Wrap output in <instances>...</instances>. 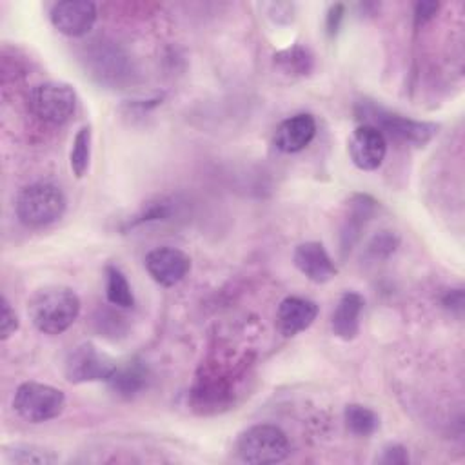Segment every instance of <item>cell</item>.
<instances>
[{
    "instance_id": "83f0119b",
    "label": "cell",
    "mask_w": 465,
    "mask_h": 465,
    "mask_svg": "<svg viewBox=\"0 0 465 465\" xmlns=\"http://www.w3.org/2000/svg\"><path fill=\"white\" fill-rule=\"evenodd\" d=\"M441 303L445 309H449L450 312H454L456 316L461 314L463 311V291L461 289H449L443 298H441Z\"/></svg>"
},
{
    "instance_id": "52a82bcc",
    "label": "cell",
    "mask_w": 465,
    "mask_h": 465,
    "mask_svg": "<svg viewBox=\"0 0 465 465\" xmlns=\"http://www.w3.org/2000/svg\"><path fill=\"white\" fill-rule=\"evenodd\" d=\"M118 363L91 341L73 347L64 360V376L69 383L109 381Z\"/></svg>"
},
{
    "instance_id": "6da1fadb",
    "label": "cell",
    "mask_w": 465,
    "mask_h": 465,
    "mask_svg": "<svg viewBox=\"0 0 465 465\" xmlns=\"http://www.w3.org/2000/svg\"><path fill=\"white\" fill-rule=\"evenodd\" d=\"M78 294L65 285H45L36 289L27 302L31 323L44 334L65 332L80 314Z\"/></svg>"
},
{
    "instance_id": "7402d4cb",
    "label": "cell",
    "mask_w": 465,
    "mask_h": 465,
    "mask_svg": "<svg viewBox=\"0 0 465 465\" xmlns=\"http://www.w3.org/2000/svg\"><path fill=\"white\" fill-rule=\"evenodd\" d=\"M5 458L11 463H38V465H47V463H54L58 460V456L53 450H47L44 447L38 445H27V443H16L5 449Z\"/></svg>"
},
{
    "instance_id": "7a4b0ae2",
    "label": "cell",
    "mask_w": 465,
    "mask_h": 465,
    "mask_svg": "<svg viewBox=\"0 0 465 465\" xmlns=\"http://www.w3.org/2000/svg\"><path fill=\"white\" fill-rule=\"evenodd\" d=\"M67 198L53 182H35L22 187L15 198V213L20 223L40 229L54 223L65 213Z\"/></svg>"
},
{
    "instance_id": "44dd1931",
    "label": "cell",
    "mask_w": 465,
    "mask_h": 465,
    "mask_svg": "<svg viewBox=\"0 0 465 465\" xmlns=\"http://www.w3.org/2000/svg\"><path fill=\"white\" fill-rule=\"evenodd\" d=\"M274 64L287 74L303 76L312 69V54L307 47L292 45L274 54Z\"/></svg>"
},
{
    "instance_id": "4316f807",
    "label": "cell",
    "mask_w": 465,
    "mask_h": 465,
    "mask_svg": "<svg viewBox=\"0 0 465 465\" xmlns=\"http://www.w3.org/2000/svg\"><path fill=\"white\" fill-rule=\"evenodd\" d=\"M440 9L438 2H418L414 5V25L420 27L423 24H427L429 20H432L436 16Z\"/></svg>"
},
{
    "instance_id": "4fadbf2b",
    "label": "cell",
    "mask_w": 465,
    "mask_h": 465,
    "mask_svg": "<svg viewBox=\"0 0 465 465\" xmlns=\"http://www.w3.org/2000/svg\"><path fill=\"white\" fill-rule=\"evenodd\" d=\"M318 316V305L302 296H287L276 311V323L283 336H296L309 329Z\"/></svg>"
},
{
    "instance_id": "d4e9b609",
    "label": "cell",
    "mask_w": 465,
    "mask_h": 465,
    "mask_svg": "<svg viewBox=\"0 0 465 465\" xmlns=\"http://www.w3.org/2000/svg\"><path fill=\"white\" fill-rule=\"evenodd\" d=\"M378 461L380 463H387V465H396V463L403 465V463L409 461V452H407V449L403 445L391 443V445L383 447L381 456L378 458Z\"/></svg>"
},
{
    "instance_id": "cb8c5ba5",
    "label": "cell",
    "mask_w": 465,
    "mask_h": 465,
    "mask_svg": "<svg viewBox=\"0 0 465 465\" xmlns=\"http://www.w3.org/2000/svg\"><path fill=\"white\" fill-rule=\"evenodd\" d=\"M2 311H0V338L2 340H7L9 336H13L16 331H18V316L15 312V309L11 307V303L7 302L5 296H2Z\"/></svg>"
},
{
    "instance_id": "3957f363",
    "label": "cell",
    "mask_w": 465,
    "mask_h": 465,
    "mask_svg": "<svg viewBox=\"0 0 465 465\" xmlns=\"http://www.w3.org/2000/svg\"><path fill=\"white\" fill-rule=\"evenodd\" d=\"M356 113L365 118L363 124L374 125L385 138L389 136L398 143L412 145V147H423L438 134V129H440L438 124L414 120L398 113H391L371 102H361Z\"/></svg>"
},
{
    "instance_id": "ac0fdd59",
    "label": "cell",
    "mask_w": 465,
    "mask_h": 465,
    "mask_svg": "<svg viewBox=\"0 0 465 465\" xmlns=\"http://www.w3.org/2000/svg\"><path fill=\"white\" fill-rule=\"evenodd\" d=\"M105 298L111 305L120 309H131L134 305V294L125 274L114 267H105Z\"/></svg>"
},
{
    "instance_id": "d6986e66",
    "label": "cell",
    "mask_w": 465,
    "mask_h": 465,
    "mask_svg": "<svg viewBox=\"0 0 465 465\" xmlns=\"http://www.w3.org/2000/svg\"><path fill=\"white\" fill-rule=\"evenodd\" d=\"M176 205L171 198L167 196H160V198H154L147 203L142 205V209L133 214L129 220H125L124 223V231H129V229H134V227H140L143 223H153V222H163V220H169L174 213Z\"/></svg>"
},
{
    "instance_id": "7c38bea8",
    "label": "cell",
    "mask_w": 465,
    "mask_h": 465,
    "mask_svg": "<svg viewBox=\"0 0 465 465\" xmlns=\"http://www.w3.org/2000/svg\"><path fill=\"white\" fill-rule=\"evenodd\" d=\"M316 136V120L309 113H298L283 122L274 131V145L278 151L292 154L305 149Z\"/></svg>"
},
{
    "instance_id": "5b68a950",
    "label": "cell",
    "mask_w": 465,
    "mask_h": 465,
    "mask_svg": "<svg viewBox=\"0 0 465 465\" xmlns=\"http://www.w3.org/2000/svg\"><path fill=\"white\" fill-rule=\"evenodd\" d=\"M65 407V396L60 389L40 383L24 381L13 396L15 412L29 423H44L56 418Z\"/></svg>"
},
{
    "instance_id": "277c9868",
    "label": "cell",
    "mask_w": 465,
    "mask_h": 465,
    "mask_svg": "<svg viewBox=\"0 0 465 465\" xmlns=\"http://www.w3.org/2000/svg\"><path fill=\"white\" fill-rule=\"evenodd\" d=\"M291 452L287 434L271 423L251 425L236 440V454L245 463H280Z\"/></svg>"
},
{
    "instance_id": "484cf974",
    "label": "cell",
    "mask_w": 465,
    "mask_h": 465,
    "mask_svg": "<svg viewBox=\"0 0 465 465\" xmlns=\"http://www.w3.org/2000/svg\"><path fill=\"white\" fill-rule=\"evenodd\" d=\"M343 16H345V5L343 4H332L327 11V16H325V31L331 38H334L341 27V22H343Z\"/></svg>"
},
{
    "instance_id": "30bf717a",
    "label": "cell",
    "mask_w": 465,
    "mask_h": 465,
    "mask_svg": "<svg viewBox=\"0 0 465 465\" xmlns=\"http://www.w3.org/2000/svg\"><path fill=\"white\" fill-rule=\"evenodd\" d=\"M352 163L361 171H376L387 154V138L369 124L358 125L347 143Z\"/></svg>"
},
{
    "instance_id": "9c48e42d",
    "label": "cell",
    "mask_w": 465,
    "mask_h": 465,
    "mask_svg": "<svg viewBox=\"0 0 465 465\" xmlns=\"http://www.w3.org/2000/svg\"><path fill=\"white\" fill-rule=\"evenodd\" d=\"M143 263L149 276L162 287H173L180 283L191 271V258L182 249L171 245L149 251Z\"/></svg>"
},
{
    "instance_id": "2e32d148",
    "label": "cell",
    "mask_w": 465,
    "mask_h": 465,
    "mask_svg": "<svg viewBox=\"0 0 465 465\" xmlns=\"http://www.w3.org/2000/svg\"><path fill=\"white\" fill-rule=\"evenodd\" d=\"M145 381H147V369L140 361H129L124 367L118 365L107 383L113 387L116 394L131 398L143 389Z\"/></svg>"
},
{
    "instance_id": "8fae6325",
    "label": "cell",
    "mask_w": 465,
    "mask_h": 465,
    "mask_svg": "<svg viewBox=\"0 0 465 465\" xmlns=\"http://www.w3.org/2000/svg\"><path fill=\"white\" fill-rule=\"evenodd\" d=\"M294 267L311 282L325 283L338 272L336 263L329 256L322 242H303L294 249Z\"/></svg>"
},
{
    "instance_id": "5bb4252c",
    "label": "cell",
    "mask_w": 465,
    "mask_h": 465,
    "mask_svg": "<svg viewBox=\"0 0 465 465\" xmlns=\"http://www.w3.org/2000/svg\"><path fill=\"white\" fill-rule=\"evenodd\" d=\"M363 305H365V300L360 292L345 291L340 296L331 316L332 334L345 341L356 338L360 332V316H361Z\"/></svg>"
},
{
    "instance_id": "8992f818",
    "label": "cell",
    "mask_w": 465,
    "mask_h": 465,
    "mask_svg": "<svg viewBox=\"0 0 465 465\" xmlns=\"http://www.w3.org/2000/svg\"><path fill=\"white\" fill-rule=\"evenodd\" d=\"M27 107L38 120L60 125L73 116L76 109V93L65 82H44L29 91Z\"/></svg>"
},
{
    "instance_id": "e0dca14e",
    "label": "cell",
    "mask_w": 465,
    "mask_h": 465,
    "mask_svg": "<svg viewBox=\"0 0 465 465\" xmlns=\"http://www.w3.org/2000/svg\"><path fill=\"white\" fill-rule=\"evenodd\" d=\"M343 421L349 432L360 438L372 436L380 427V416L367 405L349 403L343 409Z\"/></svg>"
},
{
    "instance_id": "ba28073f",
    "label": "cell",
    "mask_w": 465,
    "mask_h": 465,
    "mask_svg": "<svg viewBox=\"0 0 465 465\" xmlns=\"http://www.w3.org/2000/svg\"><path fill=\"white\" fill-rule=\"evenodd\" d=\"M53 27L71 38L87 35L96 22V5L89 0H62L49 11Z\"/></svg>"
},
{
    "instance_id": "9a60e30c",
    "label": "cell",
    "mask_w": 465,
    "mask_h": 465,
    "mask_svg": "<svg viewBox=\"0 0 465 465\" xmlns=\"http://www.w3.org/2000/svg\"><path fill=\"white\" fill-rule=\"evenodd\" d=\"M376 211V202L367 194H354L349 202V214L341 227V251L343 254L352 249L361 231Z\"/></svg>"
},
{
    "instance_id": "603a6c76",
    "label": "cell",
    "mask_w": 465,
    "mask_h": 465,
    "mask_svg": "<svg viewBox=\"0 0 465 465\" xmlns=\"http://www.w3.org/2000/svg\"><path fill=\"white\" fill-rule=\"evenodd\" d=\"M400 245V236L394 231H380L374 234L367 247H365V256L371 260H385L389 258Z\"/></svg>"
},
{
    "instance_id": "ffe728a7",
    "label": "cell",
    "mask_w": 465,
    "mask_h": 465,
    "mask_svg": "<svg viewBox=\"0 0 465 465\" xmlns=\"http://www.w3.org/2000/svg\"><path fill=\"white\" fill-rule=\"evenodd\" d=\"M91 142H93L91 125H82L73 138V145H71V153H69V165L76 178H84L85 173L89 171Z\"/></svg>"
}]
</instances>
